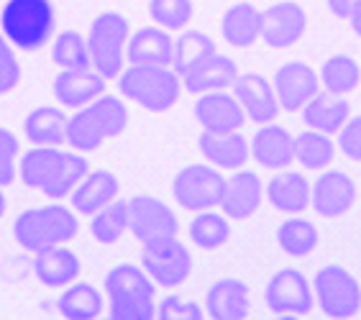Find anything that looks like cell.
Here are the masks:
<instances>
[{
	"mask_svg": "<svg viewBox=\"0 0 361 320\" xmlns=\"http://www.w3.org/2000/svg\"><path fill=\"white\" fill-rule=\"evenodd\" d=\"M54 62L64 70L72 67H92L90 64V49L87 42L75 31H64L54 42Z\"/></svg>",
	"mask_w": 361,
	"mask_h": 320,
	"instance_id": "obj_38",
	"label": "cell"
},
{
	"mask_svg": "<svg viewBox=\"0 0 361 320\" xmlns=\"http://www.w3.org/2000/svg\"><path fill=\"white\" fill-rule=\"evenodd\" d=\"M233 95L241 103L243 113L257 123H269L277 118L279 113V100L277 92L267 82L264 77L259 75H243L236 77L233 82Z\"/></svg>",
	"mask_w": 361,
	"mask_h": 320,
	"instance_id": "obj_16",
	"label": "cell"
},
{
	"mask_svg": "<svg viewBox=\"0 0 361 320\" xmlns=\"http://www.w3.org/2000/svg\"><path fill=\"white\" fill-rule=\"evenodd\" d=\"M251 156L269 169H285L295 161V139L287 128L279 125H264L259 128L251 141Z\"/></svg>",
	"mask_w": 361,
	"mask_h": 320,
	"instance_id": "obj_20",
	"label": "cell"
},
{
	"mask_svg": "<svg viewBox=\"0 0 361 320\" xmlns=\"http://www.w3.org/2000/svg\"><path fill=\"white\" fill-rule=\"evenodd\" d=\"M351 116V108H348L346 100H336L334 98H326V95H315L313 100H307L305 103V111H302V118L310 128L315 131H323V133H336L343 128V123L348 121Z\"/></svg>",
	"mask_w": 361,
	"mask_h": 320,
	"instance_id": "obj_30",
	"label": "cell"
},
{
	"mask_svg": "<svg viewBox=\"0 0 361 320\" xmlns=\"http://www.w3.org/2000/svg\"><path fill=\"white\" fill-rule=\"evenodd\" d=\"M34 274L47 287L72 285L80 277V259L70 249L51 246V249L36 251L34 257Z\"/></svg>",
	"mask_w": 361,
	"mask_h": 320,
	"instance_id": "obj_22",
	"label": "cell"
},
{
	"mask_svg": "<svg viewBox=\"0 0 361 320\" xmlns=\"http://www.w3.org/2000/svg\"><path fill=\"white\" fill-rule=\"evenodd\" d=\"M267 197H269V202L277 210L290 213V216H298V213L305 210L307 202H310V185L298 172L277 174L267 185Z\"/></svg>",
	"mask_w": 361,
	"mask_h": 320,
	"instance_id": "obj_26",
	"label": "cell"
},
{
	"mask_svg": "<svg viewBox=\"0 0 361 320\" xmlns=\"http://www.w3.org/2000/svg\"><path fill=\"white\" fill-rule=\"evenodd\" d=\"M197 147H200L205 159L213 161L216 167H223V169L243 167V161L249 159V154H251V147L243 141V136L238 131H226V133L202 131Z\"/></svg>",
	"mask_w": 361,
	"mask_h": 320,
	"instance_id": "obj_21",
	"label": "cell"
},
{
	"mask_svg": "<svg viewBox=\"0 0 361 320\" xmlns=\"http://www.w3.org/2000/svg\"><path fill=\"white\" fill-rule=\"evenodd\" d=\"M174 42L161 28H141L128 39V59L131 64H172Z\"/></svg>",
	"mask_w": 361,
	"mask_h": 320,
	"instance_id": "obj_27",
	"label": "cell"
},
{
	"mask_svg": "<svg viewBox=\"0 0 361 320\" xmlns=\"http://www.w3.org/2000/svg\"><path fill=\"white\" fill-rule=\"evenodd\" d=\"M121 92L146 111L161 113L180 98V75L164 64H131L118 80Z\"/></svg>",
	"mask_w": 361,
	"mask_h": 320,
	"instance_id": "obj_4",
	"label": "cell"
},
{
	"mask_svg": "<svg viewBox=\"0 0 361 320\" xmlns=\"http://www.w3.org/2000/svg\"><path fill=\"white\" fill-rule=\"evenodd\" d=\"M152 18L164 28H182L192 18V3L190 0H152Z\"/></svg>",
	"mask_w": 361,
	"mask_h": 320,
	"instance_id": "obj_39",
	"label": "cell"
},
{
	"mask_svg": "<svg viewBox=\"0 0 361 320\" xmlns=\"http://www.w3.org/2000/svg\"><path fill=\"white\" fill-rule=\"evenodd\" d=\"M105 290L111 297V315L121 320H149L157 315L154 279L133 264H118L108 271Z\"/></svg>",
	"mask_w": 361,
	"mask_h": 320,
	"instance_id": "obj_3",
	"label": "cell"
},
{
	"mask_svg": "<svg viewBox=\"0 0 361 320\" xmlns=\"http://www.w3.org/2000/svg\"><path fill=\"white\" fill-rule=\"evenodd\" d=\"M305 34V13L298 3H277L262 13V36L274 49H285Z\"/></svg>",
	"mask_w": 361,
	"mask_h": 320,
	"instance_id": "obj_15",
	"label": "cell"
},
{
	"mask_svg": "<svg viewBox=\"0 0 361 320\" xmlns=\"http://www.w3.org/2000/svg\"><path fill=\"white\" fill-rule=\"evenodd\" d=\"M336 147L323 131H305L295 139V159L305 169H323L334 161Z\"/></svg>",
	"mask_w": 361,
	"mask_h": 320,
	"instance_id": "obj_32",
	"label": "cell"
},
{
	"mask_svg": "<svg viewBox=\"0 0 361 320\" xmlns=\"http://www.w3.org/2000/svg\"><path fill=\"white\" fill-rule=\"evenodd\" d=\"M13 233L23 249L36 254V251L51 249V246H59L64 241L75 238L77 218L72 210L62 208V205L34 208L18 216V221L13 226Z\"/></svg>",
	"mask_w": 361,
	"mask_h": 320,
	"instance_id": "obj_6",
	"label": "cell"
},
{
	"mask_svg": "<svg viewBox=\"0 0 361 320\" xmlns=\"http://www.w3.org/2000/svg\"><path fill=\"white\" fill-rule=\"evenodd\" d=\"M26 136L36 147H59L67 141V118L59 108H36L26 118Z\"/></svg>",
	"mask_w": 361,
	"mask_h": 320,
	"instance_id": "obj_29",
	"label": "cell"
},
{
	"mask_svg": "<svg viewBox=\"0 0 361 320\" xmlns=\"http://www.w3.org/2000/svg\"><path fill=\"white\" fill-rule=\"evenodd\" d=\"M262 205V182L254 172H236L231 180H226L221 208L228 218H251Z\"/></svg>",
	"mask_w": 361,
	"mask_h": 320,
	"instance_id": "obj_19",
	"label": "cell"
},
{
	"mask_svg": "<svg viewBox=\"0 0 361 320\" xmlns=\"http://www.w3.org/2000/svg\"><path fill=\"white\" fill-rule=\"evenodd\" d=\"M315 295H318L320 310L328 318H351L361 307V287L348 269L338 264L323 266L315 274Z\"/></svg>",
	"mask_w": 361,
	"mask_h": 320,
	"instance_id": "obj_8",
	"label": "cell"
},
{
	"mask_svg": "<svg viewBox=\"0 0 361 320\" xmlns=\"http://www.w3.org/2000/svg\"><path fill=\"white\" fill-rule=\"evenodd\" d=\"M274 92L285 111H300V108H305L307 100L318 95V77H315L313 67L302 62H290L279 67L274 75Z\"/></svg>",
	"mask_w": 361,
	"mask_h": 320,
	"instance_id": "obj_13",
	"label": "cell"
},
{
	"mask_svg": "<svg viewBox=\"0 0 361 320\" xmlns=\"http://www.w3.org/2000/svg\"><path fill=\"white\" fill-rule=\"evenodd\" d=\"M223 190H226V180L216 169L202 167V164H192V167L182 169L174 180V197L185 210H210L221 205Z\"/></svg>",
	"mask_w": 361,
	"mask_h": 320,
	"instance_id": "obj_10",
	"label": "cell"
},
{
	"mask_svg": "<svg viewBox=\"0 0 361 320\" xmlns=\"http://www.w3.org/2000/svg\"><path fill=\"white\" fill-rule=\"evenodd\" d=\"M103 310V297L92 285H72L59 297V313L72 320H92Z\"/></svg>",
	"mask_w": 361,
	"mask_h": 320,
	"instance_id": "obj_33",
	"label": "cell"
},
{
	"mask_svg": "<svg viewBox=\"0 0 361 320\" xmlns=\"http://www.w3.org/2000/svg\"><path fill=\"white\" fill-rule=\"evenodd\" d=\"M328 8L338 18H351L361 8V0H328Z\"/></svg>",
	"mask_w": 361,
	"mask_h": 320,
	"instance_id": "obj_44",
	"label": "cell"
},
{
	"mask_svg": "<svg viewBox=\"0 0 361 320\" xmlns=\"http://www.w3.org/2000/svg\"><path fill=\"white\" fill-rule=\"evenodd\" d=\"M3 34L18 49H39L54 34V6L49 0H8L3 8Z\"/></svg>",
	"mask_w": 361,
	"mask_h": 320,
	"instance_id": "obj_5",
	"label": "cell"
},
{
	"mask_svg": "<svg viewBox=\"0 0 361 320\" xmlns=\"http://www.w3.org/2000/svg\"><path fill=\"white\" fill-rule=\"evenodd\" d=\"M128 39V21L118 13H103L97 16L90 26V64L95 67L105 80L121 75L123 64V44Z\"/></svg>",
	"mask_w": 361,
	"mask_h": 320,
	"instance_id": "obj_7",
	"label": "cell"
},
{
	"mask_svg": "<svg viewBox=\"0 0 361 320\" xmlns=\"http://www.w3.org/2000/svg\"><path fill=\"white\" fill-rule=\"evenodd\" d=\"M195 118L202 125V131H238L243 125V108L236 95H226L223 90L202 92V98L195 103Z\"/></svg>",
	"mask_w": 361,
	"mask_h": 320,
	"instance_id": "obj_14",
	"label": "cell"
},
{
	"mask_svg": "<svg viewBox=\"0 0 361 320\" xmlns=\"http://www.w3.org/2000/svg\"><path fill=\"white\" fill-rule=\"evenodd\" d=\"M157 315L164 320H180V318H188V320H200L202 318V310L195 302L190 300H182V297H164L161 300V305L157 307Z\"/></svg>",
	"mask_w": 361,
	"mask_h": 320,
	"instance_id": "obj_42",
	"label": "cell"
},
{
	"mask_svg": "<svg viewBox=\"0 0 361 320\" xmlns=\"http://www.w3.org/2000/svg\"><path fill=\"white\" fill-rule=\"evenodd\" d=\"M128 228V202H108L92 213L90 230L100 244H116Z\"/></svg>",
	"mask_w": 361,
	"mask_h": 320,
	"instance_id": "obj_34",
	"label": "cell"
},
{
	"mask_svg": "<svg viewBox=\"0 0 361 320\" xmlns=\"http://www.w3.org/2000/svg\"><path fill=\"white\" fill-rule=\"evenodd\" d=\"M16 154H18V139L8 128H0V187L13 182Z\"/></svg>",
	"mask_w": 361,
	"mask_h": 320,
	"instance_id": "obj_40",
	"label": "cell"
},
{
	"mask_svg": "<svg viewBox=\"0 0 361 320\" xmlns=\"http://www.w3.org/2000/svg\"><path fill=\"white\" fill-rule=\"evenodd\" d=\"M356 200V187L343 172H326L313 187V208L323 218L343 216Z\"/></svg>",
	"mask_w": 361,
	"mask_h": 320,
	"instance_id": "obj_18",
	"label": "cell"
},
{
	"mask_svg": "<svg viewBox=\"0 0 361 320\" xmlns=\"http://www.w3.org/2000/svg\"><path fill=\"white\" fill-rule=\"evenodd\" d=\"M320 77H323L328 95H346V92H351L359 85L361 70L351 56H331L323 64Z\"/></svg>",
	"mask_w": 361,
	"mask_h": 320,
	"instance_id": "obj_36",
	"label": "cell"
},
{
	"mask_svg": "<svg viewBox=\"0 0 361 320\" xmlns=\"http://www.w3.org/2000/svg\"><path fill=\"white\" fill-rule=\"evenodd\" d=\"M277 241L282 251L290 257H305L318 244V230L313 223L302 221V218H292L277 228Z\"/></svg>",
	"mask_w": 361,
	"mask_h": 320,
	"instance_id": "obj_35",
	"label": "cell"
},
{
	"mask_svg": "<svg viewBox=\"0 0 361 320\" xmlns=\"http://www.w3.org/2000/svg\"><path fill=\"white\" fill-rule=\"evenodd\" d=\"M228 223L226 218L218 216V213H210V210H200L195 221L190 223V236L200 249H218L228 241Z\"/></svg>",
	"mask_w": 361,
	"mask_h": 320,
	"instance_id": "obj_37",
	"label": "cell"
},
{
	"mask_svg": "<svg viewBox=\"0 0 361 320\" xmlns=\"http://www.w3.org/2000/svg\"><path fill=\"white\" fill-rule=\"evenodd\" d=\"M21 80V67L6 39H0V95L11 92Z\"/></svg>",
	"mask_w": 361,
	"mask_h": 320,
	"instance_id": "obj_41",
	"label": "cell"
},
{
	"mask_svg": "<svg viewBox=\"0 0 361 320\" xmlns=\"http://www.w3.org/2000/svg\"><path fill=\"white\" fill-rule=\"evenodd\" d=\"M216 54V44L213 39L200 31H188L174 42V54H172V67L180 77L192 72L195 67H200L202 62H208L210 56Z\"/></svg>",
	"mask_w": 361,
	"mask_h": 320,
	"instance_id": "obj_31",
	"label": "cell"
},
{
	"mask_svg": "<svg viewBox=\"0 0 361 320\" xmlns=\"http://www.w3.org/2000/svg\"><path fill=\"white\" fill-rule=\"evenodd\" d=\"M236 77H238V70L233 59L213 54L208 62H202L200 67H195V70L188 72L182 80H185L188 92L202 95V92L226 90V87H231V85L236 82Z\"/></svg>",
	"mask_w": 361,
	"mask_h": 320,
	"instance_id": "obj_24",
	"label": "cell"
},
{
	"mask_svg": "<svg viewBox=\"0 0 361 320\" xmlns=\"http://www.w3.org/2000/svg\"><path fill=\"white\" fill-rule=\"evenodd\" d=\"M223 39L233 47H251L262 39V13L251 3H238L228 8L221 23Z\"/></svg>",
	"mask_w": 361,
	"mask_h": 320,
	"instance_id": "obj_28",
	"label": "cell"
},
{
	"mask_svg": "<svg viewBox=\"0 0 361 320\" xmlns=\"http://www.w3.org/2000/svg\"><path fill=\"white\" fill-rule=\"evenodd\" d=\"M3 213H6V197H3V192H0V218H3Z\"/></svg>",
	"mask_w": 361,
	"mask_h": 320,
	"instance_id": "obj_46",
	"label": "cell"
},
{
	"mask_svg": "<svg viewBox=\"0 0 361 320\" xmlns=\"http://www.w3.org/2000/svg\"><path fill=\"white\" fill-rule=\"evenodd\" d=\"M141 264H144L146 274H149L157 285L177 287L188 279L190 269H192V257H190V251L174 238V241H164V244L144 246Z\"/></svg>",
	"mask_w": 361,
	"mask_h": 320,
	"instance_id": "obj_11",
	"label": "cell"
},
{
	"mask_svg": "<svg viewBox=\"0 0 361 320\" xmlns=\"http://www.w3.org/2000/svg\"><path fill=\"white\" fill-rule=\"evenodd\" d=\"M249 287L241 279H221L208 293V313L218 320H241L249 315Z\"/></svg>",
	"mask_w": 361,
	"mask_h": 320,
	"instance_id": "obj_25",
	"label": "cell"
},
{
	"mask_svg": "<svg viewBox=\"0 0 361 320\" xmlns=\"http://www.w3.org/2000/svg\"><path fill=\"white\" fill-rule=\"evenodd\" d=\"M103 90H105V77L95 67L92 70L90 67H72V70H64L54 80L56 100H62L67 108L87 105L90 100L100 98Z\"/></svg>",
	"mask_w": 361,
	"mask_h": 320,
	"instance_id": "obj_17",
	"label": "cell"
},
{
	"mask_svg": "<svg viewBox=\"0 0 361 320\" xmlns=\"http://www.w3.org/2000/svg\"><path fill=\"white\" fill-rule=\"evenodd\" d=\"M338 147L348 159L361 161V116L359 118H348L343 123L338 136Z\"/></svg>",
	"mask_w": 361,
	"mask_h": 320,
	"instance_id": "obj_43",
	"label": "cell"
},
{
	"mask_svg": "<svg viewBox=\"0 0 361 320\" xmlns=\"http://www.w3.org/2000/svg\"><path fill=\"white\" fill-rule=\"evenodd\" d=\"M128 123V111L118 98L105 95L92 100L77 111V116L67 118V144L80 152H95L105 139L118 136Z\"/></svg>",
	"mask_w": 361,
	"mask_h": 320,
	"instance_id": "obj_2",
	"label": "cell"
},
{
	"mask_svg": "<svg viewBox=\"0 0 361 320\" xmlns=\"http://www.w3.org/2000/svg\"><path fill=\"white\" fill-rule=\"evenodd\" d=\"M348 21H351V26H354L356 34L361 36V8H359V11H356L354 16H351V18H348Z\"/></svg>",
	"mask_w": 361,
	"mask_h": 320,
	"instance_id": "obj_45",
	"label": "cell"
},
{
	"mask_svg": "<svg viewBox=\"0 0 361 320\" xmlns=\"http://www.w3.org/2000/svg\"><path fill=\"white\" fill-rule=\"evenodd\" d=\"M118 195V180H116V174L113 172H92V174H85L80 185L72 190V205H75L77 213H82V216H92L97 210L113 202V197Z\"/></svg>",
	"mask_w": 361,
	"mask_h": 320,
	"instance_id": "obj_23",
	"label": "cell"
},
{
	"mask_svg": "<svg viewBox=\"0 0 361 320\" xmlns=\"http://www.w3.org/2000/svg\"><path fill=\"white\" fill-rule=\"evenodd\" d=\"M128 228L144 246L164 244L177 238V218L157 197H133L128 200Z\"/></svg>",
	"mask_w": 361,
	"mask_h": 320,
	"instance_id": "obj_9",
	"label": "cell"
},
{
	"mask_svg": "<svg viewBox=\"0 0 361 320\" xmlns=\"http://www.w3.org/2000/svg\"><path fill=\"white\" fill-rule=\"evenodd\" d=\"M267 305L279 315H305L313 307V290L305 274L298 269H282L267 285Z\"/></svg>",
	"mask_w": 361,
	"mask_h": 320,
	"instance_id": "obj_12",
	"label": "cell"
},
{
	"mask_svg": "<svg viewBox=\"0 0 361 320\" xmlns=\"http://www.w3.org/2000/svg\"><path fill=\"white\" fill-rule=\"evenodd\" d=\"M87 174V161L56 147H36L23 156L21 177L31 190H39L51 200H62Z\"/></svg>",
	"mask_w": 361,
	"mask_h": 320,
	"instance_id": "obj_1",
	"label": "cell"
}]
</instances>
